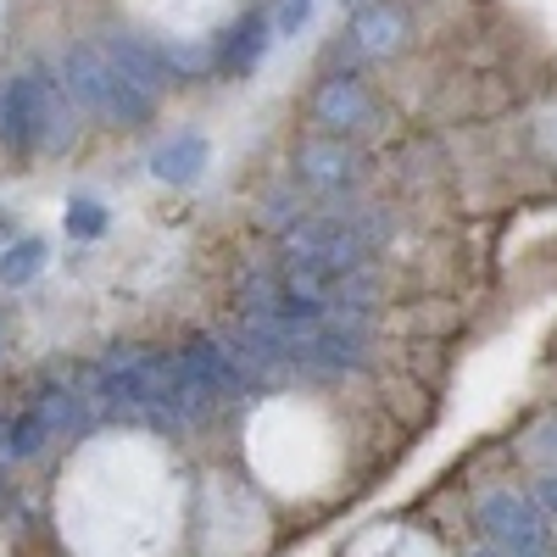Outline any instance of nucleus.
I'll use <instances>...</instances> for the list:
<instances>
[{
    "label": "nucleus",
    "instance_id": "nucleus-9",
    "mask_svg": "<svg viewBox=\"0 0 557 557\" xmlns=\"http://www.w3.org/2000/svg\"><path fill=\"white\" fill-rule=\"evenodd\" d=\"M268 45H273V23H268V12H246L235 28H223L218 34V45H212V73H223V78H251L257 67H262V57H268Z\"/></svg>",
    "mask_w": 557,
    "mask_h": 557
},
{
    "label": "nucleus",
    "instance_id": "nucleus-8",
    "mask_svg": "<svg viewBox=\"0 0 557 557\" xmlns=\"http://www.w3.org/2000/svg\"><path fill=\"white\" fill-rule=\"evenodd\" d=\"M28 407H39V418L51 424L57 441H78V435L96 430V407H89V391H84V380H78V368H73V374L39 380Z\"/></svg>",
    "mask_w": 557,
    "mask_h": 557
},
{
    "label": "nucleus",
    "instance_id": "nucleus-2",
    "mask_svg": "<svg viewBox=\"0 0 557 557\" xmlns=\"http://www.w3.org/2000/svg\"><path fill=\"white\" fill-rule=\"evenodd\" d=\"M57 78H62V89H67L73 112L96 117V123H112V128H139V123L157 112V101H162L157 89L134 84V78L107 57L101 39H78L73 51L62 57Z\"/></svg>",
    "mask_w": 557,
    "mask_h": 557
},
{
    "label": "nucleus",
    "instance_id": "nucleus-10",
    "mask_svg": "<svg viewBox=\"0 0 557 557\" xmlns=\"http://www.w3.org/2000/svg\"><path fill=\"white\" fill-rule=\"evenodd\" d=\"M407 34V17L401 7H391V0H374V7H357L351 28H346V45H341V57L346 62H368V57H391L396 45Z\"/></svg>",
    "mask_w": 557,
    "mask_h": 557
},
{
    "label": "nucleus",
    "instance_id": "nucleus-4",
    "mask_svg": "<svg viewBox=\"0 0 557 557\" xmlns=\"http://www.w3.org/2000/svg\"><path fill=\"white\" fill-rule=\"evenodd\" d=\"M480 535L502 557H552V524L524 491H485L480 496Z\"/></svg>",
    "mask_w": 557,
    "mask_h": 557
},
{
    "label": "nucleus",
    "instance_id": "nucleus-17",
    "mask_svg": "<svg viewBox=\"0 0 557 557\" xmlns=\"http://www.w3.org/2000/svg\"><path fill=\"white\" fill-rule=\"evenodd\" d=\"M0 357H7V341H0Z\"/></svg>",
    "mask_w": 557,
    "mask_h": 557
},
{
    "label": "nucleus",
    "instance_id": "nucleus-15",
    "mask_svg": "<svg viewBox=\"0 0 557 557\" xmlns=\"http://www.w3.org/2000/svg\"><path fill=\"white\" fill-rule=\"evenodd\" d=\"M312 7H318V0H278V12L268 17V23H273V39L301 34V28L312 23Z\"/></svg>",
    "mask_w": 557,
    "mask_h": 557
},
{
    "label": "nucleus",
    "instance_id": "nucleus-14",
    "mask_svg": "<svg viewBox=\"0 0 557 557\" xmlns=\"http://www.w3.org/2000/svg\"><path fill=\"white\" fill-rule=\"evenodd\" d=\"M107 228H112V212H107L96 196H73V201H67V235H73V240H101Z\"/></svg>",
    "mask_w": 557,
    "mask_h": 557
},
{
    "label": "nucleus",
    "instance_id": "nucleus-7",
    "mask_svg": "<svg viewBox=\"0 0 557 557\" xmlns=\"http://www.w3.org/2000/svg\"><path fill=\"white\" fill-rule=\"evenodd\" d=\"M178 362H184V374H190V385L201 391V401H207V407H212V401H240V396H251L246 374L235 368V357L223 351V341H218V335H196V341H184V346H178Z\"/></svg>",
    "mask_w": 557,
    "mask_h": 557
},
{
    "label": "nucleus",
    "instance_id": "nucleus-12",
    "mask_svg": "<svg viewBox=\"0 0 557 557\" xmlns=\"http://www.w3.org/2000/svg\"><path fill=\"white\" fill-rule=\"evenodd\" d=\"M45 262H51V246H45L39 235H28V240H12L7 251H0V285H7V290H23V285H34V278L45 273Z\"/></svg>",
    "mask_w": 557,
    "mask_h": 557
},
{
    "label": "nucleus",
    "instance_id": "nucleus-6",
    "mask_svg": "<svg viewBox=\"0 0 557 557\" xmlns=\"http://www.w3.org/2000/svg\"><path fill=\"white\" fill-rule=\"evenodd\" d=\"M307 112H312L318 134L346 139V134H357V128L374 123V89H368V78H362L357 67H335V73L318 78Z\"/></svg>",
    "mask_w": 557,
    "mask_h": 557
},
{
    "label": "nucleus",
    "instance_id": "nucleus-16",
    "mask_svg": "<svg viewBox=\"0 0 557 557\" xmlns=\"http://www.w3.org/2000/svg\"><path fill=\"white\" fill-rule=\"evenodd\" d=\"M535 507L546 513V524H552V535H557V469L541 474V485H535Z\"/></svg>",
    "mask_w": 557,
    "mask_h": 557
},
{
    "label": "nucleus",
    "instance_id": "nucleus-5",
    "mask_svg": "<svg viewBox=\"0 0 557 557\" xmlns=\"http://www.w3.org/2000/svg\"><path fill=\"white\" fill-rule=\"evenodd\" d=\"M296 184L318 201H346L357 184H362V157L346 139H330V134H312L296 146Z\"/></svg>",
    "mask_w": 557,
    "mask_h": 557
},
{
    "label": "nucleus",
    "instance_id": "nucleus-1",
    "mask_svg": "<svg viewBox=\"0 0 557 557\" xmlns=\"http://www.w3.org/2000/svg\"><path fill=\"white\" fill-rule=\"evenodd\" d=\"M78 128V112L67 101V89L51 67H23L0 89V146L17 162L62 151Z\"/></svg>",
    "mask_w": 557,
    "mask_h": 557
},
{
    "label": "nucleus",
    "instance_id": "nucleus-3",
    "mask_svg": "<svg viewBox=\"0 0 557 557\" xmlns=\"http://www.w3.org/2000/svg\"><path fill=\"white\" fill-rule=\"evenodd\" d=\"M285 351H290V374H301V380H346L368 362V323L330 312L312 330L290 335Z\"/></svg>",
    "mask_w": 557,
    "mask_h": 557
},
{
    "label": "nucleus",
    "instance_id": "nucleus-13",
    "mask_svg": "<svg viewBox=\"0 0 557 557\" xmlns=\"http://www.w3.org/2000/svg\"><path fill=\"white\" fill-rule=\"evenodd\" d=\"M51 441H57V435H51V424L39 418V407H23V412H12V418H7V457H12V462L39 457Z\"/></svg>",
    "mask_w": 557,
    "mask_h": 557
},
{
    "label": "nucleus",
    "instance_id": "nucleus-11",
    "mask_svg": "<svg viewBox=\"0 0 557 557\" xmlns=\"http://www.w3.org/2000/svg\"><path fill=\"white\" fill-rule=\"evenodd\" d=\"M207 162H212V146H207L201 128H178V134H168L162 146L151 151V173H157L162 184H173V190L196 184V178L207 173Z\"/></svg>",
    "mask_w": 557,
    "mask_h": 557
}]
</instances>
